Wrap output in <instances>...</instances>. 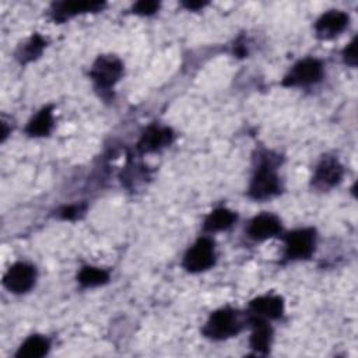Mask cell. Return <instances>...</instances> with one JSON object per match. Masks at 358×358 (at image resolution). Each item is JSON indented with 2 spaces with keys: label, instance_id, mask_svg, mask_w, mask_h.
<instances>
[{
  "label": "cell",
  "instance_id": "obj_7",
  "mask_svg": "<svg viewBox=\"0 0 358 358\" xmlns=\"http://www.w3.org/2000/svg\"><path fill=\"white\" fill-rule=\"evenodd\" d=\"M35 267L28 263H15L13 264L7 273L4 274V287L14 292V294H22L32 288L35 282Z\"/></svg>",
  "mask_w": 358,
  "mask_h": 358
},
{
  "label": "cell",
  "instance_id": "obj_15",
  "mask_svg": "<svg viewBox=\"0 0 358 358\" xmlns=\"http://www.w3.org/2000/svg\"><path fill=\"white\" fill-rule=\"evenodd\" d=\"M49 351V340L42 336L28 337L18 348L15 357L18 358H41Z\"/></svg>",
  "mask_w": 358,
  "mask_h": 358
},
{
  "label": "cell",
  "instance_id": "obj_6",
  "mask_svg": "<svg viewBox=\"0 0 358 358\" xmlns=\"http://www.w3.org/2000/svg\"><path fill=\"white\" fill-rule=\"evenodd\" d=\"M315 249V231L302 228L285 236V256L288 259H306Z\"/></svg>",
  "mask_w": 358,
  "mask_h": 358
},
{
  "label": "cell",
  "instance_id": "obj_8",
  "mask_svg": "<svg viewBox=\"0 0 358 358\" xmlns=\"http://www.w3.org/2000/svg\"><path fill=\"white\" fill-rule=\"evenodd\" d=\"M348 24V17L340 10H331L324 13L315 25L316 34L322 39H330L340 34Z\"/></svg>",
  "mask_w": 358,
  "mask_h": 358
},
{
  "label": "cell",
  "instance_id": "obj_16",
  "mask_svg": "<svg viewBox=\"0 0 358 358\" xmlns=\"http://www.w3.org/2000/svg\"><path fill=\"white\" fill-rule=\"evenodd\" d=\"M236 221V214L228 208H217L208 214L204 221V229L208 232L222 231L229 228Z\"/></svg>",
  "mask_w": 358,
  "mask_h": 358
},
{
  "label": "cell",
  "instance_id": "obj_12",
  "mask_svg": "<svg viewBox=\"0 0 358 358\" xmlns=\"http://www.w3.org/2000/svg\"><path fill=\"white\" fill-rule=\"evenodd\" d=\"M171 141H172V131L168 127L151 126L143 133V136L138 141V148L143 152L157 151V150L168 145Z\"/></svg>",
  "mask_w": 358,
  "mask_h": 358
},
{
  "label": "cell",
  "instance_id": "obj_2",
  "mask_svg": "<svg viewBox=\"0 0 358 358\" xmlns=\"http://www.w3.org/2000/svg\"><path fill=\"white\" fill-rule=\"evenodd\" d=\"M123 73L122 63L113 56H101L92 66L91 77L96 88L109 91Z\"/></svg>",
  "mask_w": 358,
  "mask_h": 358
},
{
  "label": "cell",
  "instance_id": "obj_14",
  "mask_svg": "<svg viewBox=\"0 0 358 358\" xmlns=\"http://www.w3.org/2000/svg\"><path fill=\"white\" fill-rule=\"evenodd\" d=\"M250 323L253 324V331L250 336V347L257 352H267L271 343V329L266 323L264 319L250 317Z\"/></svg>",
  "mask_w": 358,
  "mask_h": 358
},
{
  "label": "cell",
  "instance_id": "obj_1",
  "mask_svg": "<svg viewBox=\"0 0 358 358\" xmlns=\"http://www.w3.org/2000/svg\"><path fill=\"white\" fill-rule=\"evenodd\" d=\"M242 329V320L239 313L234 309L225 308L215 310L208 317L203 327V334L213 340H224L238 334Z\"/></svg>",
  "mask_w": 358,
  "mask_h": 358
},
{
  "label": "cell",
  "instance_id": "obj_22",
  "mask_svg": "<svg viewBox=\"0 0 358 358\" xmlns=\"http://www.w3.org/2000/svg\"><path fill=\"white\" fill-rule=\"evenodd\" d=\"M81 211V207L80 206H69V207H64L62 211H60V215L66 220H73V218H77L78 214Z\"/></svg>",
  "mask_w": 358,
  "mask_h": 358
},
{
  "label": "cell",
  "instance_id": "obj_5",
  "mask_svg": "<svg viewBox=\"0 0 358 358\" xmlns=\"http://www.w3.org/2000/svg\"><path fill=\"white\" fill-rule=\"evenodd\" d=\"M323 76V66L316 59H303L298 62L282 80V85L296 87L317 83Z\"/></svg>",
  "mask_w": 358,
  "mask_h": 358
},
{
  "label": "cell",
  "instance_id": "obj_3",
  "mask_svg": "<svg viewBox=\"0 0 358 358\" xmlns=\"http://www.w3.org/2000/svg\"><path fill=\"white\" fill-rule=\"evenodd\" d=\"M214 243L208 238H200L185 255L183 267L190 273H199L214 264Z\"/></svg>",
  "mask_w": 358,
  "mask_h": 358
},
{
  "label": "cell",
  "instance_id": "obj_13",
  "mask_svg": "<svg viewBox=\"0 0 358 358\" xmlns=\"http://www.w3.org/2000/svg\"><path fill=\"white\" fill-rule=\"evenodd\" d=\"M103 7V3L99 1H63L55 4L53 15L55 20L63 21L70 15L85 13V11H98Z\"/></svg>",
  "mask_w": 358,
  "mask_h": 358
},
{
  "label": "cell",
  "instance_id": "obj_10",
  "mask_svg": "<svg viewBox=\"0 0 358 358\" xmlns=\"http://www.w3.org/2000/svg\"><path fill=\"white\" fill-rule=\"evenodd\" d=\"M343 176V166L334 158L323 159L315 172L313 185L319 189H327L340 182Z\"/></svg>",
  "mask_w": 358,
  "mask_h": 358
},
{
  "label": "cell",
  "instance_id": "obj_23",
  "mask_svg": "<svg viewBox=\"0 0 358 358\" xmlns=\"http://www.w3.org/2000/svg\"><path fill=\"white\" fill-rule=\"evenodd\" d=\"M183 4H185V7H187V8H190V10H199V8H201L206 3H203V1H185Z\"/></svg>",
  "mask_w": 358,
  "mask_h": 358
},
{
  "label": "cell",
  "instance_id": "obj_18",
  "mask_svg": "<svg viewBox=\"0 0 358 358\" xmlns=\"http://www.w3.org/2000/svg\"><path fill=\"white\" fill-rule=\"evenodd\" d=\"M77 280L83 287H98L109 280V274L102 268L87 266L80 270Z\"/></svg>",
  "mask_w": 358,
  "mask_h": 358
},
{
  "label": "cell",
  "instance_id": "obj_19",
  "mask_svg": "<svg viewBox=\"0 0 358 358\" xmlns=\"http://www.w3.org/2000/svg\"><path fill=\"white\" fill-rule=\"evenodd\" d=\"M45 46V41L36 34L34 35L18 52V59L22 62V63H27V62H31L34 59H36L41 53H42V49Z\"/></svg>",
  "mask_w": 358,
  "mask_h": 358
},
{
  "label": "cell",
  "instance_id": "obj_4",
  "mask_svg": "<svg viewBox=\"0 0 358 358\" xmlns=\"http://www.w3.org/2000/svg\"><path fill=\"white\" fill-rule=\"evenodd\" d=\"M278 190H280V183H278V178L274 172V168L270 162L264 161L259 166V169L256 171V173L250 182L249 194H250V197H253L256 200H262V199L274 196L275 193H278Z\"/></svg>",
  "mask_w": 358,
  "mask_h": 358
},
{
  "label": "cell",
  "instance_id": "obj_20",
  "mask_svg": "<svg viewBox=\"0 0 358 358\" xmlns=\"http://www.w3.org/2000/svg\"><path fill=\"white\" fill-rule=\"evenodd\" d=\"M159 4L154 0H141L133 6V11L141 15H150L158 10Z\"/></svg>",
  "mask_w": 358,
  "mask_h": 358
},
{
  "label": "cell",
  "instance_id": "obj_21",
  "mask_svg": "<svg viewBox=\"0 0 358 358\" xmlns=\"http://www.w3.org/2000/svg\"><path fill=\"white\" fill-rule=\"evenodd\" d=\"M344 56V62L350 66H355L357 64V39H352V42H350L347 45V48L343 52Z\"/></svg>",
  "mask_w": 358,
  "mask_h": 358
},
{
  "label": "cell",
  "instance_id": "obj_9",
  "mask_svg": "<svg viewBox=\"0 0 358 358\" xmlns=\"http://www.w3.org/2000/svg\"><path fill=\"white\" fill-rule=\"evenodd\" d=\"M280 231H281L280 220L275 215L268 213L256 215L248 227V235L255 241L268 239L277 235Z\"/></svg>",
  "mask_w": 358,
  "mask_h": 358
},
{
  "label": "cell",
  "instance_id": "obj_17",
  "mask_svg": "<svg viewBox=\"0 0 358 358\" xmlns=\"http://www.w3.org/2000/svg\"><path fill=\"white\" fill-rule=\"evenodd\" d=\"M52 124V106H45L29 120L25 130L29 136H46L50 131Z\"/></svg>",
  "mask_w": 358,
  "mask_h": 358
},
{
  "label": "cell",
  "instance_id": "obj_11",
  "mask_svg": "<svg viewBox=\"0 0 358 358\" xmlns=\"http://www.w3.org/2000/svg\"><path fill=\"white\" fill-rule=\"evenodd\" d=\"M282 309V299L275 295L259 296L249 303V310L252 312V316L260 319H277L281 316Z\"/></svg>",
  "mask_w": 358,
  "mask_h": 358
}]
</instances>
